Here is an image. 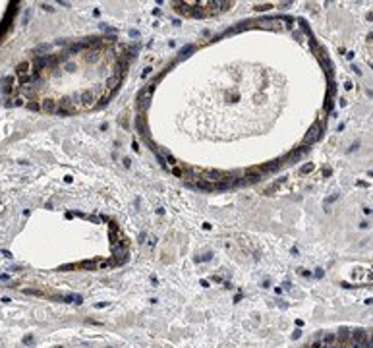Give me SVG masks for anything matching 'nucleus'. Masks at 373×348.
<instances>
[{"label":"nucleus","mask_w":373,"mask_h":348,"mask_svg":"<svg viewBox=\"0 0 373 348\" xmlns=\"http://www.w3.org/2000/svg\"><path fill=\"white\" fill-rule=\"evenodd\" d=\"M352 340H354V344H362V346L369 344L367 333L363 331V329H358V331H354V333H352Z\"/></svg>","instance_id":"f03ea898"},{"label":"nucleus","mask_w":373,"mask_h":348,"mask_svg":"<svg viewBox=\"0 0 373 348\" xmlns=\"http://www.w3.org/2000/svg\"><path fill=\"white\" fill-rule=\"evenodd\" d=\"M31 342H33V337H31V335L23 337V344H31Z\"/></svg>","instance_id":"6e6552de"},{"label":"nucleus","mask_w":373,"mask_h":348,"mask_svg":"<svg viewBox=\"0 0 373 348\" xmlns=\"http://www.w3.org/2000/svg\"><path fill=\"white\" fill-rule=\"evenodd\" d=\"M369 348H373V337L369 338Z\"/></svg>","instance_id":"9b49d317"},{"label":"nucleus","mask_w":373,"mask_h":348,"mask_svg":"<svg viewBox=\"0 0 373 348\" xmlns=\"http://www.w3.org/2000/svg\"><path fill=\"white\" fill-rule=\"evenodd\" d=\"M300 335H302V331H294V335H292V338H298V337H300Z\"/></svg>","instance_id":"9d476101"},{"label":"nucleus","mask_w":373,"mask_h":348,"mask_svg":"<svg viewBox=\"0 0 373 348\" xmlns=\"http://www.w3.org/2000/svg\"><path fill=\"white\" fill-rule=\"evenodd\" d=\"M321 340H323V344H325V348H333V346H336V333H325L323 337H321Z\"/></svg>","instance_id":"7ed1b4c3"},{"label":"nucleus","mask_w":373,"mask_h":348,"mask_svg":"<svg viewBox=\"0 0 373 348\" xmlns=\"http://www.w3.org/2000/svg\"><path fill=\"white\" fill-rule=\"evenodd\" d=\"M64 302H68V304H81L83 298H81L79 294H66L64 296Z\"/></svg>","instance_id":"39448f33"},{"label":"nucleus","mask_w":373,"mask_h":348,"mask_svg":"<svg viewBox=\"0 0 373 348\" xmlns=\"http://www.w3.org/2000/svg\"><path fill=\"white\" fill-rule=\"evenodd\" d=\"M313 170V162H308V165H303L302 168H300V174H308V172Z\"/></svg>","instance_id":"0eeeda50"},{"label":"nucleus","mask_w":373,"mask_h":348,"mask_svg":"<svg viewBox=\"0 0 373 348\" xmlns=\"http://www.w3.org/2000/svg\"><path fill=\"white\" fill-rule=\"evenodd\" d=\"M120 83H122V75H118V74H116V75H112L110 80H106V89H108L110 93H112L114 89H118V85H120Z\"/></svg>","instance_id":"20e7f679"},{"label":"nucleus","mask_w":373,"mask_h":348,"mask_svg":"<svg viewBox=\"0 0 373 348\" xmlns=\"http://www.w3.org/2000/svg\"><path fill=\"white\" fill-rule=\"evenodd\" d=\"M43 110H47V112H56V105H54V101H45L43 103Z\"/></svg>","instance_id":"423d86ee"},{"label":"nucleus","mask_w":373,"mask_h":348,"mask_svg":"<svg viewBox=\"0 0 373 348\" xmlns=\"http://www.w3.org/2000/svg\"><path fill=\"white\" fill-rule=\"evenodd\" d=\"M315 277H317V278L323 277V269H315Z\"/></svg>","instance_id":"1a4fd4ad"},{"label":"nucleus","mask_w":373,"mask_h":348,"mask_svg":"<svg viewBox=\"0 0 373 348\" xmlns=\"http://www.w3.org/2000/svg\"><path fill=\"white\" fill-rule=\"evenodd\" d=\"M321 130H323V124H321L319 120H317V122H315L313 126H311V128H309V132H308V134H305V137H303V145L315 143V141H317V139L321 137V134H323V132H321Z\"/></svg>","instance_id":"f257e3e1"}]
</instances>
